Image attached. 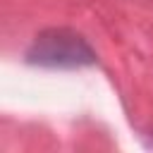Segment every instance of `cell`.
I'll list each match as a JSON object with an SVG mask.
<instances>
[{
    "instance_id": "6da1fadb",
    "label": "cell",
    "mask_w": 153,
    "mask_h": 153,
    "mask_svg": "<svg viewBox=\"0 0 153 153\" xmlns=\"http://www.w3.org/2000/svg\"><path fill=\"white\" fill-rule=\"evenodd\" d=\"M26 62L43 69H84L96 65L98 55L79 31L53 26L31 41L26 48Z\"/></svg>"
}]
</instances>
